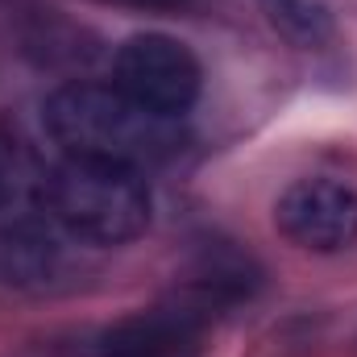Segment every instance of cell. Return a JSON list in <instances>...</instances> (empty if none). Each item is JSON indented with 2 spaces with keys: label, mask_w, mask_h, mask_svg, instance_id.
Segmentation results:
<instances>
[{
  "label": "cell",
  "mask_w": 357,
  "mask_h": 357,
  "mask_svg": "<svg viewBox=\"0 0 357 357\" xmlns=\"http://www.w3.org/2000/svg\"><path fill=\"white\" fill-rule=\"evenodd\" d=\"M46 133L67 158L158 167L183 150L178 121L154 116L112 84H67L46 100Z\"/></svg>",
  "instance_id": "6da1fadb"
},
{
  "label": "cell",
  "mask_w": 357,
  "mask_h": 357,
  "mask_svg": "<svg viewBox=\"0 0 357 357\" xmlns=\"http://www.w3.org/2000/svg\"><path fill=\"white\" fill-rule=\"evenodd\" d=\"M46 212L84 245H125L150 225V187L142 171L100 158H63L50 167Z\"/></svg>",
  "instance_id": "7a4b0ae2"
},
{
  "label": "cell",
  "mask_w": 357,
  "mask_h": 357,
  "mask_svg": "<svg viewBox=\"0 0 357 357\" xmlns=\"http://www.w3.org/2000/svg\"><path fill=\"white\" fill-rule=\"evenodd\" d=\"M112 88H121L133 104L154 116L183 121L199 100L204 71L199 59L171 33H137L112 59Z\"/></svg>",
  "instance_id": "3957f363"
},
{
  "label": "cell",
  "mask_w": 357,
  "mask_h": 357,
  "mask_svg": "<svg viewBox=\"0 0 357 357\" xmlns=\"http://www.w3.org/2000/svg\"><path fill=\"white\" fill-rule=\"evenodd\" d=\"M274 225L307 254H341L357 245V191L345 178L303 175L278 195Z\"/></svg>",
  "instance_id": "277c9868"
},
{
  "label": "cell",
  "mask_w": 357,
  "mask_h": 357,
  "mask_svg": "<svg viewBox=\"0 0 357 357\" xmlns=\"http://www.w3.org/2000/svg\"><path fill=\"white\" fill-rule=\"evenodd\" d=\"M46 183H50V171L42 154L29 146V137L17 125L0 121V233H13L29 220L50 216Z\"/></svg>",
  "instance_id": "5b68a950"
},
{
  "label": "cell",
  "mask_w": 357,
  "mask_h": 357,
  "mask_svg": "<svg viewBox=\"0 0 357 357\" xmlns=\"http://www.w3.org/2000/svg\"><path fill=\"white\" fill-rule=\"evenodd\" d=\"M199 354V312L162 307L133 316L104 333L100 357H195Z\"/></svg>",
  "instance_id": "8992f818"
},
{
  "label": "cell",
  "mask_w": 357,
  "mask_h": 357,
  "mask_svg": "<svg viewBox=\"0 0 357 357\" xmlns=\"http://www.w3.org/2000/svg\"><path fill=\"white\" fill-rule=\"evenodd\" d=\"M54 216L29 220L13 233H0V270L17 287H50L67 274V245Z\"/></svg>",
  "instance_id": "52a82bcc"
},
{
  "label": "cell",
  "mask_w": 357,
  "mask_h": 357,
  "mask_svg": "<svg viewBox=\"0 0 357 357\" xmlns=\"http://www.w3.org/2000/svg\"><path fill=\"white\" fill-rule=\"evenodd\" d=\"M270 25L291 38L295 46H320L333 38V8L328 0H258Z\"/></svg>",
  "instance_id": "ba28073f"
}]
</instances>
